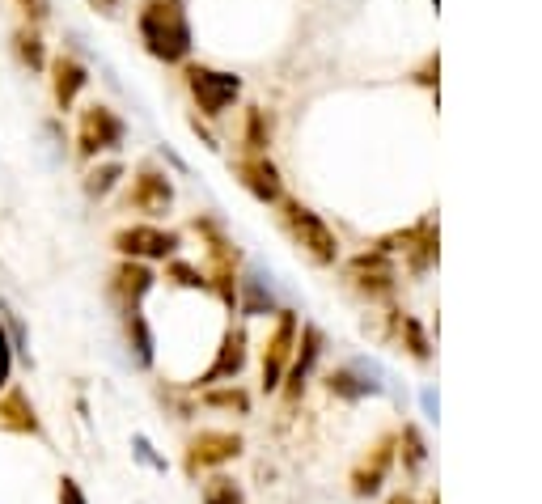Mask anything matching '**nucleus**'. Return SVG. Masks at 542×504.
Here are the masks:
<instances>
[{
  "mask_svg": "<svg viewBox=\"0 0 542 504\" xmlns=\"http://www.w3.org/2000/svg\"><path fill=\"white\" fill-rule=\"evenodd\" d=\"M140 39L157 60L178 64L191 56V22L183 0H144L140 9Z\"/></svg>",
  "mask_w": 542,
  "mask_h": 504,
  "instance_id": "f257e3e1",
  "label": "nucleus"
},
{
  "mask_svg": "<svg viewBox=\"0 0 542 504\" xmlns=\"http://www.w3.org/2000/svg\"><path fill=\"white\" fill-rule=\"evenodd\" d=\"M284 229H288V238H293L318 267H331L339 259V242H335L331 225L322 221L318 212L305 208V204H288L284 208Z\"/></svg>",
  "mask_w": 542,
  "mask_h": 504,
  "instance_id": "f03ea898",
  "label": "nucleus"
},
{
  "mask_svg": "<svg viewBox=\"0 0 542 504\" xmlns=\"http://www.w3.org/2000/svg\"><path fill=\"white\" fill-rule=\"evenodd\" d=\"M238 454H242V437H238V432H200V437H191V441H187V458H183V466H187V475L195 479V475L212 471V466L233 462Z\"/></svg>",
  "mask_w": 542,
  "mask_h": 504,
  "instance_id": "7ed1b4c3",
  "label": "nucleus"
},
{
  "mask_svg": "<svg viewBox=\"0 0 542 504\" xmlns=\"http://www.w3.org/2000/svg\"><path fill=\"white\" fill-rule=\"evenodd\" d=\"M187 85H191V94H195V102H200L204 115H225V106L242 94V81L233 77V72H216V68H204V64L187 72Z\"/></svg>",
  "mask_w": 542,
  "mask_h": 504,
  "instance_id": "20e7f679",
  "label": "nucleus"
},
{
  "mask_svg": "<svg viewBox=\"0 0 542 504\" xmlns=\"http://www.w3.org/2000/svg\"><path fill=\"white\" fill-rule=\"evenodd\" d=\"M293 348H297V314L280 310V322H276V331L267 339V352H263V390H280L288 360H293Z\"/></svg>",
  "mask_w": 542,
  "mask_h": 504,
  "instance_id": "39448f33",
  "label": "nucleus"
},
{
  "mask_svg": "<svg viewBox=\"0 0 542 504\" xmlns=\"http://www.w3.org/2000/svg\"><path fill=\"white\" fill-rule=\"evenodd\" d=\"M81 153L85 157H98L106 149H119L123 144V119L111 111V106H89V111L81 115Z\"/></svg>",
  "mask_w": 542,
  "mask_h": 504,
  "instance_id": "423d86ee",
  "label": "nucleus"
},
{
  "mask_svg": "<svg viewBox=\"0 0 542 504\" xmlns=\"http://www.w3.org/2000/svg\"><path fill=\"white\" fill-rule=\"evenodd\" d=\"M178 238L170 229H157V225H132V229H119L115 233V250L128 259H166L174 255Z\"/></svg>",
  "mask_w": 542,
  "mask_h": 504,
  "instance_id": "0eeeda50",
  "label": "nucleus"
},
{
  "mask_svg": "<svg viewBox=\"0 0 542 504\" xmlns=\"http://www.w3.org/2000/svg\"><path fill=\"white\" fill-rule=\"evenodd\" d=\"M0 428L5 432H17V437H39V416H34V403L26 390H5L0 394Z\"/></svg>",
  "mask_w": 542,
  "mask_h": 504,
  "instance_id": "6e6552de",
  "label": "nucleus"
},
{
  "mask_svg": "<svg viewBox=\"0 0 542 504\" xmlns=\"http://www.w3.org/2000/svg\"><path fill=\"white\" fill-rule=\"evenodd\" d=\"M246 365V331H229L225 344H221V356L212 360V369L200 377V386H216V382H233Z\"/></svg>",
  "mask_w": 542,
  "mask_h": 504,
  "instance_id": "1a4fd4ad",
  "label": "nucleus"
},
{
  "mask_svg": "<svg viewBox=\"0 0 542 504\" xmlns=\"http://www.w3.org/2000/svg\"><path fill=\"white\" fill-rule=\"evenodd\" d=\"M238 174H242V183H246V191L255 195V200H263V204H276L280 200V174H276V166H271L267 157L238 161Z\"/></svg>",
  "mask_w": 542,
  "mask_h": 504,
  "instance_id": "9d476101",
  "label": "nucleus"
},
{
  "mask_svg": "<svg viewBox=\"0 0 542 504\" xmlns=\"http://www.w3.org/2000/svg\"><path fill=\"white\" fill-rule=\"evenodd\" d=\"M170 200H174L170 183H166L161 174H153V170H144L136 183H132V208H140V212L157 216V212H166V208H170Z\"/></svg>",
  "mask_w": 542,
  "mask_h": 504,
  "instance_id": "9b49d317",
  "label": "nucleus"
},
{
  "mask_svg": "<svg viewBox=\"0 0 542 504\" xmlns=\"http://www.w3.org/2000/svg\"><path fill=\"white\" fill-rule=\"evenodd\" d=\"M301 352L288 360V399H297L301 394V386H305V377H310V369H314V360H318V352H322V335L314 331V327H305L301 331V344H297Z\"/></svg>",
  "mask_w": 542,
  "mask_h": 504,
  "instance_id": "f8f14e48",
  "label": "nucleus"
},
{
  "mask_svg": "<svg viewBox=\"0 0 542 504\" xmlns=\"http://www.w3.org/2000/svg\"><path fill=\"white\" fill-rule=\"evenodd\" d=\"M149 288H153V272L144 263H136V259L123 263L115 272V280H111V293L123 301V310H128V305H140V297L149 293Z\"/></svg>",
  "mask_w": 542,
  "mask_h": 504,
  "instance_id": "ddd939ff",
  "label": "nucleus"
},
{
  "mask_svg": "<svg viewBox=\"0 0 542 504\" xmlns=\"http://www.w3.org/2000/svg\"><path fill=\"white\" fill-rule=\"evenodd\" d=\"M390 471V441H382L373 449V458H365L356 466V475H352V492L356 496H373L377 488H382V479Z\"/></svg>",
  "mask_w": 542,
  "mask_h": 504,
  "instance_id": "4468645a",
  "label": "nucleus"
},
{
  "mask_svg": "<svg viewBox=\"0 0 542 504\" xmlns=\"http://www.w3.org/2000/svg\"><path fill=\"white\" fill-rule=\"evenodd\" d=\"M352 280L365 288V293H390V284H394V272H390V263L382 255H360L352 263Z\"/></svg>",
  "mask_w": 542,
  "mask_h": 504,
  "instance_id": "2eb2a0df",
  "label": "nucleus"
},
{
  "mask_svg": "<svg viewBox=\"0 0 542 504\" xmlns=\"http://www.w3.org/2000/svg\"><path fill=\"white\" fill-rule=\"evenodd\" d=\"M85 81H89L85 68L72 60V56H60V60H56V102L64 106V111L72 106V98H77L81 89H85Z\"/></svg>",
  "mask_w": 542,
  "mask_h": 504,
  "instance_id": "dca6fc26",
  "label": "nucleus"
},
{
  "mask_svg": "<svg viewBox=\"0 0 542 504\" xmlns=\"http://www.w3.org/2000/svg\"><path fill=\"white\" fill-rule=\"evenodd\" d=\"M128 344L136 348V360L140 365H153V335L149 327H144V314H140V305H128Z\"/></svg>",
  "mask_w": 542,
  "mask_h": 504,
  "instance_id": "f3484780",
  "label": "nucleus"
},
{
  "mask_svg": "<svg viewBox=\"0 0 542 504\" xmlns=\"http://www.w3.org/2000/svg\"><path fill=\"white\" fill-rule=\"evenodd\" d=\"M204 504H242V492L233 488V479L216 475V479L204 483Z\"/></svg>",
  "mask_w": 542,
  "mask_h": 504,
  "instance_id": "a211bd4d",
  "label": "nucleus"
},
{
  "mask_svg": "<svg viewBox=\"0 0 542 504\" xmlns=\"http://www.w3.org/2000/svg\"><path fill=\"white\" fill-rule=\"evenodd\" d=\"M204 403H212V407H233L238 416H246V411H250V394L238 390V386H233V390H208Z\"/></svg>",
  "mask_w": 542,
  "mask_h": 504,
  "instance_id": "6ab92c4d",
  "label": "nucleus"
},
{
  "mask_svg": "<svg viewBox=\"0 0 542 504\" xmlns=\"http://www.w3.org/2000/svg\"><path fill=\"white\" fill-rule=\"evenodd\" d=\"M119 174H123L119 166H102V170H94V174L85 178V195H106V191L119 183Z\"/></svg>",
  "mask_w": 542,
  "mask_h": 504,
  "instance_id": "aec40b11",
  "label": "nucleus"
},
{
  "mask_svg": "<svg viewBox=\"0 0 542 504\" xmlns=\"http://www.w3.org/2000/svg\"><path fill=\"white\" fill-rule=\"evenodd\" d=\"M17 51H22V60H26L30 68H43V47H39V34H34V30L17 34Z\"/></svg>",
  "mask_w": 542,
  "mask_h": 504,
  "instance_id": "412c9836",
  "label": "nucleus"
},
{
  "mask_svg": "<svg viewBox=\"0 0 542 504\" xmlns=\"http://www.w3.org/2000/svg\"><path fill=\"white\" fill-rule=\"evenodd\" d=\"M9 373H13V344H9V331L0 327V390L9 386Z\"/></svg>",
  "mask_w": 542,
  "mask_h": 504,
  "instance_id": "4be33fe9",
  "label": "nucleus"
},
{
  "mask_svg": "<svg viewBox=\"0 0 542 504\" xmlns=\"http://www.w3.org/2000/svg\"><path fill=\"white\" fill-rule=\"evenodd\" d=\"M170 276H174L178 284H187V288H204V284H208V280L195 272V267H187V263H174V267H170Z\"/></svg>",
  "mask_w": 542,
  "mask_h": 504,
  "instance_id": "5701e85b",
  "label": "nucleus"
},
{
  "mask_svg": "<svg viewBox=\"0 0 542 504\" xmlns=\"http://www.w3.org/2000/svg\"><path fill=\"white\" fill-rule=\"evenodd\" d=\"M60 504H89V500H85V492H81V483H77V479H68V475L60 479Z\"/></svg>",
  "mask_w": 542,
  "mask_h": 504,
  "instance_id": "b1692460",
  "label": "nucleus"
},
{
  "mask_svg": "<svg viewBox=\"0 0 542 504\" xmlns=\"http://www.w3.org/2000/svg\"><path fill=\"white\" fill-rule=\"evenodd\" d=\"M263 144H267V136H263V115L259 111H250V149H263Z\"/></svg>",
  "mask_w": 542,
  "mask_h": 504,
  "instance_id": "393cba45",
  "label": "nucleus"
},
{
  "mask_svg": "<svg viewBox=\"0 0 542 504\" xmlns=\"http://www.w3.org/2000/svg\"><path fill=\"white\" fill-rule=\"evenodd\" d=\"M390 504H415L411 496H390Z\"/></svg>",
  "mask_w": 542,
  "mask_h": 504,
  "instance_id": "a878e982",
  "label": "nucleus"
}]
</instances>
